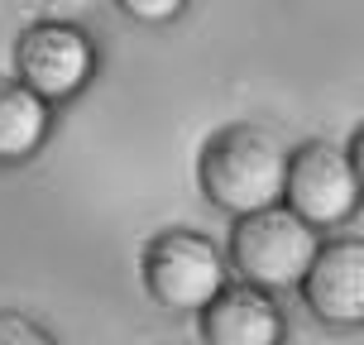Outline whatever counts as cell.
Here are the masks:
<instances>
[{"instance_id": "2", "label": "cell", "mask_w": 364, "mask_h": 345, "mask_svg": "<svg viewBox=\"0 0 364 345\" xmlns=\"http://www.w3.org/2000/svg\"><path fill=\"white\" fill-rule=\"evenodd\" d=\"M321 240L307 221H297L288 206H269L255 216H240L230 225V269L245 288L259 292H292L302 288Z\"/></svg>"}, {"instance_id": "1", "label": "cell", "mask_w": 364, "mask_h": 345, "mask_svg": "<svg viewBox=\"0 0 364 345\" xmlns=\"http://www.w3.org/2000/svg\"><path fill=\"white\" fill-rule=\"evenodd\" d=\"M206 201L225 216H255L269 206H283L288 187V149L259 125H220L197 164Z\"/></svg>"}, {"instance_id": "3", "label": "cell", "mask_w": 364, "mask_h": 345, "mask_svg": "<svg viewBox=\"0 0 364 345\" xmlns=\"http://www.w3.org/2000/svg\"><path fill=\"white\" fill-rule=\"evenodd\" d=\"M144 292L168 312H201L225 288V259L197 230H164L144 245L139 259Z\"/></svg>"}, {"instance_id": "5", "label": "cell", "mask_w": 364, "mask_h": 345, "mask_svg": "<svg viewBox=\"0 0 364 345\" xmlns=\"http://www.w3.org/2000/svg\"><path fill=\"white\" fill-rule=\"evenodd\" d=\"M15 73L38 101H73L96 73V43L63 19H38L15 38Z\"/></svg>"}, {"instance_id": "10", "label": "cell", "mask_w": 364, "mask_h": 345, "mask_svg": "<svg viewBox=\"0 0 364 345\" xmlns=\"http://www.w3.org/2000/svg\"><path fill=\"white\" fill-rule=\"evenodd\" d=\"M134 24H173L187 10V0H115Z\"/></svg>"}, {"instance_id": "8", "label": "cell", "mask_w": 364, "mask_h": 345, "mask_svg": "<svg viewBox=\"0 0 364 345\" xmlns=\"http://www.w3.org/2000/svg\"><path fill=\"white\" fill-rule=\"evenodd\" d=\"M48 129H53V106L38 101L19 77L15 82L0 77V164L10 168L34 159L48 139Z\"/></svg>"}, {"instance_id": "4", "label": "cell", "mask_w": 364, "mask_h": 345, "mask_svg": "<svg viewBox=\"0 0 364 345\" xmlns=\"http://www.w3.org/2000/svg\"><path fill=\"white\" fill-rule=\"evenodd\" d=\"M360 182L350 168L346 149L326 144V139H307L288 154V187H283V206L297 221H307L311 230H331L360 211Z\"/></svg>"}, {"instance_id": "11", "label": "cell", "mask_w": 364, "mask_h": 345, "mask_svg": "<svg viewBox=\"0 0 364 345\" xmlns=\"http://www.w3.org/2000/svg\"><path fill=\"white\" fill-rule=\"evenodd\" d=\"M346 159H350V168H355V182H360V192H364V125L355 129V139H350Z\"/></svg>"}, {"instance_id": "7", "label": "cell", "mask_w": 364, "mask_h": 345, "mask_svg": "<svg viewBox=\"0 0 364 345\" xmlns=\"http://www.w3.org/2000/svg\"><path fill=\"white\" fill-rule=\"evenodd\" d=\"M197 317H201V341L206 345H283L288 341L283 307L269 292L245 288V283H225Z\"/></svg>"}, {"instance_id": "9", "label": "cell", "mask_w": 364, "mask_h": 345, "mask_svg": "<svg viewBox=\"0 0 364 345\" xmlns=\"http://www.w3.org/2000/svg\"><path fill=\"white\" fill-rule=\"evenodd\" d=\"M0 345H58L48 331L24 312H0Z\"/></svg>"}, {"instance_id": "6", "label": "cell", "mask_w": 364, "mask_h": 345, "mask_svg": "<svg viewBox=\"0 0 364 345\" xmlns=\"http://www.w3.org/2000/svg\"><path fill=\"white\" fill-rule=\"evenodd\" d=\"M302 302L331 331L364 327V240L341 235L316 250L307 278H302Z\"/></svg>"}]
</instances>
